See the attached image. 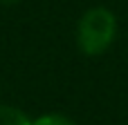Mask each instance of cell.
Listing matches in <instances>:
<instances>
[{
  "mask_svg": "<svg viewBox=\"0 0 128 125\" xmlns=\"http://www.w3.org/2000/svg\"><path fill=\"white\" fill-rule=\"evenodd\" d=\"M0 125H32V121L25 112L9 105H0Z\"/></svg>",
  "mask_w": 128,
  "mask_h": 125,
  "instance_id": "7a4b0ae2",
  "label": "cell"
},
{
  "mask_svg": "<svg viewBox=\"0 0 128 125\" xmlns=\"http://www.w3.org/2000/svg\"><path fill=\"white\" fill-rule=\"evenodd\" d=\"M4 2H9V4H11V2H20V0H4Z\"/></svg>",
  "mask_w": 128,
  "mask_h": 125,
  "instance_id": "277c9868",
  "label": "cell"
},
{
  "mask_svg": "<svg viewBox=\"0 0 128 125\" xmlns=\"http://www.w3.org/2000/svg\"><path fill=\"white\" fill-rule=\"evenodd\" d=\"M117 18L106 7L88 9L76 27V42L86 56H101L115 40Z\"/></svg>",
  "mask_w": 128,
  "mask_h": 125,
  "instance_id": "6da1fadb",
  "label": "cell"
},
{
  "mask_svg": "<svg viewBox=\"0 0 128 125\" xmlns=\"http://www.w3.org/2000/svg\"><path fill=\"white\" fill-rule=\"evenodd\" d=\"M32 125H76V123L63 114H43L36 121H32Z\"/></svg>",
  "mask_w": 128,
  "mask_h": 125,
  "instance_id": "3957f363",
  "label": "cell"
}]
</instances>
